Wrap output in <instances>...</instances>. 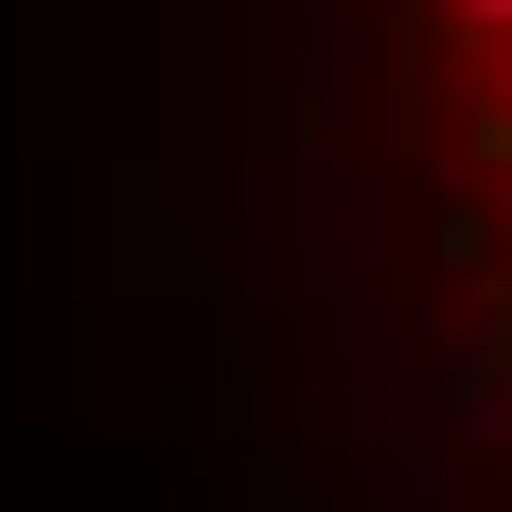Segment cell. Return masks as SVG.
Listing matches in <instances>:
<instances>
[{"mask_svg": "<svg viewBox=\"0 0 512 512\" xmlns=\"http://www.w3.org/2000/svg\"><path fill=\"white\" fill-rule=\"evenodd\" d=\"M477 159L512 177V53H495V89H477Z\"/></svg>", "mask_w": 512, "mask_h": 512, "instance_id": "6da1fadb", "label": "cell"}, {"mask_svg": "<svg viewBox=\"0 0 512 512\" xmlns=\"http://www.w3.org/2000/svg\"><path fill=\"white\" fill-rule=\"evenodd\" d=\"M442 18H460V36H477V53H512V0H442Z\"/></svg>", "mask_w": 512, "mask_h": 512, "instance_id": "7a4b0ae2", "label": "cell"}]
</instances>
